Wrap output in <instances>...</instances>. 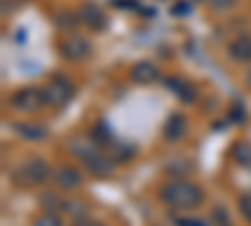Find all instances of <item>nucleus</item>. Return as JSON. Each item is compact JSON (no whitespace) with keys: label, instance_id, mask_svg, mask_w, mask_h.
<instances>
[{"label":"nucleus","instance_id":"39448f33","mask_svg":"<svg viewBox=\"0 0 251 226\" xmlns=\"http://www.w3.org/2000/svg\"><path fill=\"white\" fill-rule=\"evenodd\" d=\"M13 106L15 108H38L40 106V96L35 91H20L13 98Z\"/></svg>","mask_w":251,"mask_h":226},{"label":"nucleus","instance_id":"f03ea898","mask_svg":"<svg viewBox=\"0 0 251 226\" xmlns=\"http://www.w3.org/2000/svg\"><path fill=\"white\" fill-rule=\"evenodd\" d=\"M63 55L66 58H73V60H80V58H86L91 53V43L86 38H80V35H71L63 40V46H60Z\"/></svg>","mask_w":251,"mask_h":226},{"label":"nucleus","instance_id":"1a4fd4ad","mask_svg":"<svg viewBox=\"0 0 251 226\" xmlns=\"http://www.w3.org/2000/svg\"><path fill=\"white\" fill-rule=\"evenodd\" d=\"M236 3V0H208V5H211L214 10H228Z\"/></svg>","mask_w":251,"mask_h":226},{"label":"nucleus","instance_id":"f8f14e48","mask_svg":"<svg viewBox=\"0 0 251 226\" xmlns=\"http://www.w3.org/2000/svg\"><path fill=\"white\" fill-rule=\"evenodd\" d=\"M78 226H96V224H88V221H86V224H78Z\"/></svg>","mask_w":251,"mask_h":226},{"label":"nucleus","instance_id":"0eeeda50","mask_svg":"<svg viewBox=\"0 0 251 226\" xmlns=\"http://www.w3.org/2000/svg\"><path fill=\"white\" fill-rule=\"evenodd\" d=\"M83 20H86L88 25H93V28H103V25H106V18H103V13H100L98 8H93V5L83 8Z\"/></svg>","mask_w":251,"mask_h":226},{"label":"nucleus","instance_id":"9d476101","mask_svg":"<svg viewBox=\"0 0 251 226\" xmlns=\"http://www.w3.org/2000/svg\"><path fill=\"white\" fill-rule=\"evenodd\" d=\"M35 226H60V224H58V219H55V216L46 214V216H40V219L35 221Z\"/></svg>","mask_w":251,"mask_h":226},{"label":"nucleus","instance_id":"20e7f679","mask_svg":"<svg viewBox=\"0 0 251 226\" xmlns=\"http://www.w3.org/2000/svg\"><path fill=\"white\" fill-rule=\"evenodd\" d=\"M53 93V98H55V103H63V100H68L71 98V93H73V88H71V83H66L60 75L53 80V83L48 86V96Z\"/></svg>","mask_w":251,"mask_h":226},{"label":"nucleus","instance_id":"f257e3e1","mask_svg":"<svg viewBox=\"0 0 251 226\" xmlns=\"http://www.w3.org/2000/svg\"><path fill=\"white\" fill-rule=\"evenodd\" d=\"M161 199L166 203H171V206H176V209H191L201 201V191H199V186H191V183H186V181H174L171 186L163 189Z\"/></svg>","mask_w":251,"mask_h":226},{"label":"nucleus","instance_id":"6e6552de","mask_svg":"<svg viewBox=\"0 0 251 226\" xmlns=\"http://www.w3.org/2000/svg\"><path fill=\"white\" fill-rule=\"evenodd\" d=\"M183 128H186V121H183L181 116H174V118L169 121V128H166V131H169V136H171V131H176L174 138H178V136L183 133Z\"/></svg>","mask_w":251,"mask_h":226},{"label":"nucleus","instance_id":"9b49d317","mask_svg":"<svg viewBox=\"0 0 251 226\" xmlns=\"http://www.w3.org/2000/svg\"><path fill=\"white\" fill-rule=\"evenodd\" d=\"M246 83H249V88H251V73L246 75Z\"/></svg>","mask_w":251,"mask_h":226},{"label":"nucleus","instance_id":"7ed1b4c3","mask_svg":"<svg viewBox=\"0 0 251 226\" xmlns=\"http://www.w3.org/2000/svg\"><path fill=\"white\" fill-rule=\"evenodd\" d=\"M228 55L234 60H239V63L251 60V35H239L236 40H231L228 43Z\"/></svg>","mask_w":251,"mask_h":226},{"label":"nucleus","instance_id":"423d86ee","mask_svg":"<svg viewBox=\"0 0 251 226\" xmlns=\"http://www.w3.org/2000/svg\"><path fill=\"white\" fill-rule=\"evenodd\" d=\"M153 78H156V66L151 63H138L133 68V80H138V83H149Z\"/></svg>","mask_w":251,"mask_h":226}]
</instances>
